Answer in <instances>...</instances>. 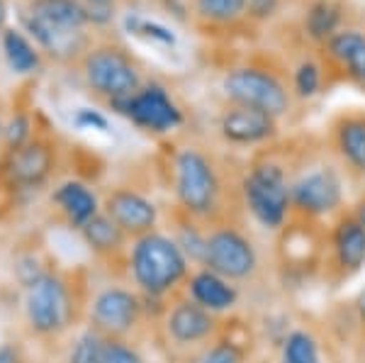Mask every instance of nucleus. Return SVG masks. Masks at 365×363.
Returning <instances> with one entry per match:
<instances>
[{"mask_svg":"<svg viewBox=\"0 0 365 363\" xmlns=\"http://www.w3.org/2000/svg\"><path fill=\"white\" fill-rule=\"evenodd\" d=\"M127 266L134 288L149 300H163L175 292L187 280L192 268L175 239L158 230L132 239Z\"/></svg>","mask_w":365,"mask_h":363,"instance_id":"obj_1","label":"nucleus"},{"mask_svg":"<svg viewBox=\"0 0 365 363\" xmlns=\"http://www.w3.org/2000/svg\"><path fill=\"white\" fill-rule=\"evenodd\" d=\"M292 168L275 156H258L239 183V200L263 232L278 234L292 220Z\"/></svg>","mask_w":365,"mask_h":363,"instance_id":"obj_2","label":"nucleus"},{"mask_svg":"<svg viewBox=\"0 0 365 363\" xmlns=\"http://www.w3.org/2000/svg\"><path fill=\"white\" fill-rule=\"evenodd\" d=\"M173 193L182 215L195 222L220 225L225 180L215 161L197 146H185L173 159Z\"/></svg>","mask_w":365,"mask_h":363,"instance_id":"obj_3","label":"nucleus"},{"mask_svg":"<svg viewBox=\"0 0 365 363\" xmlns=\"http://www.w3.org/2000/svg\"><path fill=\"white\" fill-rule=\"evenodd\" d=\"M292 218L327 227L346 208V173L339 163L309 161L292 171Z\"/></svg>","mask_w":365,"mask_h":363,"instance_id":"obj_4","label":"nucleus"},{"mask_svg":"<svg viewBox=\"0 0 365 363\" xmlns=\"http://www.w3.org/2000/svg\"><path fill=\"white\" fill-rule=\"evenodd\" d=\"M232 283H251L263 271V256L256 239L234 222H220L207 230L205 266Z\"/></svg>","mask_w":365,"mask_h":363,"instance_id":"obj_5","label":"nucleus"},{"mask_svg":"<svg viewBox=\"0 0 365 363\" xmlns=\"http://www.w3.org/2000/svg\"><path fill=\"white\" fill-rule=\"evenodd\" d=\"M365 268V227L353 218L351 210H344L334 218L324 232V261L322 278L329 285L349 283Z\"/></svg>","mask_w":365,"mask_h":363,"instance_id":"obj_6","label":"nucleus"},{"mask_svg":"<svg viewBox=\"0 0 365 363\" xmlns=\"http://www.w3.org/2000/svg\"><path fill=\"white\" fill-rule=\"evenodd\" d=\"M222 93L232 105L256 108L273 117H285L292 108V91L280 76L261 66H237L222 78Z\"/></svg>","mask_w":365,"mask_h":363,"instance_id":"obj_7","label":"nucleus"},{"mask_svg":"<svg viewBox=\"0 0 365 363\" xmlns=\"http://www.w3.org/2000/svg\"><path fill=\"white\" fill-rule=\"evenodd\" d=\"M25 312L29 329L39 337L58 334L68 327L73 317L68 283L56 273H42L34 283L27 285Z\"/></svg>","mask_w":365,"mask_h":363,"instance_id":"obj_8","label":"nucleus"},{"mask_svg":"<svg viewBox=\"0 0 365 363\" xmlns=\"http://www.w3.org/2000/svg\"><path fill=\"white\" fill-rule=\"evenodd\" d=\"M83 76L86 83L108 98L110 103L129 98L141 88L139 68L134 66L132 56L125 54L120 46H98L88 49L83 58Z\"/></svg>","mask_w":365,"mask_h":363,"instance_id":"obj_9","label":"nucleus"},{"mask_svg":"<svg viewBox=\"0 0 365 363\" xmlns=\"http://www.w3.org/2000/svg\"><path fill=\"white\" fill-rule=\"evenodd\" d=\"M324 232L327 227L292 218L275 234V261L278 268L292 278H304L312 271L322 273Z\"/></svg>","mask_w":365,"mask_h":363,"instance_id":"obj_10","label":"nucleus"},{"mask_svg":"<svg viewBox=\"0 0 365 363\" xmlns=\"http://www.w3.org/2000/svg\"><path fill=\"white\" fill-rule=\"evenodd\" d=\"M141 315V295L122 285H108L91 302V327L108 339H127L139 327Z\"/></svg>","mask_w":365,"mask_h":363,"instance_id":"obj_11","label":"nucleus"},{"mask_svg":"<svg viewBox=\"0 0 365 363\" xmlns=\"http://www.w3.org/2000/svg\"><path fill=\"white\" fill-rule=\"evenodd\" d=\"M110 105H113L117 113L125 115L132 125H137L139 130L151 134H168L175 127H180L182 122L180 108L168 96L166 88L156 83L139 88L134 96L122 98V101H115Z\"/></svg>","mask_w":365,"mask_h":363,"instance_id":"obj_12","label":"nucleus"},{"mask_svg":"<svg viewBox=\"0 0 365 363\" xmlns=\"http://www.w3.org/2000/svg\"><path fill=\"white\" fill-rule=\"evenodd\" d=\"M163 332L170 347L175 349H190L197 351L205 349L207 344L222 332V322L217 315L207 312L205 307L195 305L190 297L175 300L166 310L163 317Z\"/></svg>","mask_w":365,"mask_h":363,"instance_id":"obj_13","label":"nucleus"},{"mask_svg":"<svg viewBox=\"0 0 365 363\" xmlns=\"http://www.w3.org/2000/svg\"><path fill=\"white\" fill-rule=\"evenodd\" d=\"M217 130H220V137L225 139L229 146L253 149V146L275 142L280 132V125H278V117L263 113V110L229 103L225 113L220 115Z\"/></svg>","mask_w":365,"mask_h":363,"instance_id":"obj_14","label":"nucleus"},{"mask_svg":"<svg viewBox=\"0 0 365 363\" xmlns=\"http://www.w3.org/2000/svg\"><path fill=\"white\" fill-rule=\"evenodd\" d=\"M103 213L127 234L129 239H139L149 232H156L158 208L154 200L141 195L134 188H115L105 195Z\"/></svg>","mask_w":365,"mask_h":363,"instance_id":"obj_15","label":"nucleus"},{"mask_svg":"<svg viewBox=\"0 0 365 363\" xmlns=\"http://www.w3.org/2000/svg\"><path fill=\"white\" fill-rule=\"evenodd\" d=\"M329 144L346 175L365 178V113H344L331 122Z\"/></svg>","mask_w":365,"mask_h":363,"instance_id":"obj_16","label":"nucleus"},{"mask_svg":"<svg viewBox=\"0 0 365 363\" xmlns=\"http://www.w3.org/2000/svg\"><path fill=\"white\" fill-rule=\"evenodd\" d=\"M185 290L195 305L205 307L212 315H227L234 312L241 300V290L237 283L227 280L220 273L210 271V268H195L185 280Z\"/></svg>","mask_w":365,"mask_h":363,"instance_id":"obj_17","label":"nucleus"},{"mask_svg":"<svg viewBox=\"0 0 365 363\" xmlns=\"http://www.w3.org/2000/svg\"><path fill=\"white\" fill-rule=\"evenodd\" d=\"M54 166V154L49 144L44 142H27L20 149L10 151L8 159V175L15 185L20 188H37L42 185L51 173Z\"/></svg>","mask_w":365,"mask_h":363,"instance_id":"obj_18","label":"nucleus"},{"mask_svg":"<svg viewBox=\"0 0 365 363\" xmlns=\"http://www.w3.org/2000/svg\"><path fill=\"white\" fill-rule=\"evenodd\" d=\"M25 25L46 54L58 58V61H71V58L88 51L86 49L88 37L83 29L58 27L46 20H39V17H34V15H25Z\"/></svg>","mask_w":365,"mask_h":363,"instance_id":"obj_19","label":"nucleus"},{"mask_svg":"<svg viewBox=\"0 0 365 363\" xmlns=\"http://www.w3.org/2000/svg\"><path fill=\"white\" fill-rule=\"evenodd\" d=\"M327 49L353 83L365 86V34L361 29H339Z\"/></svg>","mask_w":365,"mask_h":363,"instance_id":"obj_20","label":"nucleus"},{"mask_svg":"<svg viewBox=\"0 0 365 363\" xmlns=\"http://www.w3.org/2000/svg\"><path fill=\"white\" fill-rule=\"evenodd\" d=\"M54 203L63 213V218L68 220V225L76 227V230H81L96 215L103 213L96 193L88 188L86 183H78V180H68V183L58 185L54 193Z\"/></svg>","mask_w":365,"mask_h":363,"instance_id":"obj_21","label":"nucleus"},{"mask_svg":"<svg viewBox=\"0 0 365 363\" xmlns=\"http://www.w3.org/2000/svg\"><path fill=\"white\" fill-rule=\"evenodd\" d=\"M81 237H83L86 247L93 251L96 256L103 259H115V256L125 254L129 237L105 213L96 215L88 225L81 227Z\"/></svg>","mask_w":365,"mask_h":363,"instance_id":"obj_22","label":"nucleus"},{"mask_svg":"<svg viewBox=\"0 0 365 363\" xmlns=\"http://www.w3.org/2000/svg\"><path fill=\"white\" fill-rule=\"evenodd\" d=\"M278 363H327L322 339L309 327H292L278 344Z\"/></svg>","mask_w":365,"mask_h":363,"instance_id":"obj_23","label":"nucleus"},{"mask_svg":"<svg viewBox=\"0 0 365 363\" xmlns=\"http://www.w3.org/2000/svg\"><path fill=\"white\" fill-rule=\"evenodd\" d=\"M27 15H34L39 20L68 29H83L91 22L88 5L81 3V0H32Z\"/></svg>","mask_w":365,"mask_h":363,"instance_id":"obj_24","label":"nucleus"},{"mask_svg":"<svg viewBox=\"0 0 365 363\" xmlns=\"http://www.w3.org/2000/svg\"><path fill=\"white\" fill-rule=\"evenodd\" d=\"M341 25V5L336 0H314L304 17V29L314 42L327 44Z\"/></svg>","mask_w":365,"mask_h":363,"instance_id":"obj_25","label":"nucleus"},{"mask_svg":"<svg viewBox=\"0 0 365 363\" xmlns=\"http://www.w3.org/2000/svg\"><path fill=\"white\" fill-rule=\"evenodd\" d=\"M249 342L237 337L217 334L205 349L190 356V363H249Z\"/></svg>","mask_w":365,"mask_h":363,"instance_id":"obj_26","label":"nucleus"},{"mask_svg":"<svg viewBox=\"0 0 365 363\" xmlns=\"http://www.w3.org/2000/svg\"><path fill=\"white\" fill-rule=\"evenodd\" d=\"M3 51L5 58H8V66L15 73H32L39 68V51L17 29H5L3 32Z\"/></svg>","mask_w":365,"mask_h":363,"instance_id":"obj_27","label":"nucleus"},{"mask_svg":"<svg viewBox=\"0 0 365 363\" xmlns=\"http://www.w3.org/2000/svg\"><path fill=\"white\" fill-rule=\"evenodd\" d=\"M175 239V244L180 247V251L185 254V259L190 261V266L202 268L205 266V254H207V232L197 225L195 220L185 218V222H180L175 234H170Z\"/></svg>","mask_w":365,"mask_h":363,"instance_id":"obj_28","label":"nucleus"},{"mask_svg":"<svg viewBox=\"0 0 365 363\" xmlns=\"http://www.w3.org/2000/svg\"><path fill=\"white\" fill-rule=\"evenodd\" d=\"M105 344L108 337H103L98 329H86L76 339V344L68 351V363H103L105 361Z\"/></svg>","mask_w":365,"mask_h":363,"instance_id":"obj_29","label":"nucleus"},{"mask_svg":"<svg viewBox=\"0 0 365 363\" xmlns=\"http://www.w3.org/2000/svg\"><path fill=\"white\" fill-rule=\"evenodd\" d=\"M246 3L249 0H195L200 17L217 25H229L237 22L246 13Z\"/></svg>","mask_w":365,"mask_h":363,"instance_id":"obj_30","label":"nucleus"},{"mask_svg":"<svg viewBox=\"0 0 365 363\" xmlns=\"http://www.w3.org/2000/svg\"><path fill=\"white\" fill-rule=\"evenodd\" d=\"M322 88V68L314 61H302L292 76V93L302 101H309Z\"/></svg>","mask_w":365,"mask_h":363,"instance_id":"obj_31","label":"nucleus"},{"mask_svg":"<svg viewBox=\"0 0 365 363\" xmlns=\"http://www.w3.org/2000/svg\"><path fill=\"white\" fill-rule=\"evenodd\" d=\"M103 363H146L137 347L127 342V339H108L105 344V361Z\"/></svg>","mask_w":365,"mask_h":363,"instance_id":"obj_32","label":"nucleus"},{"mask_svg":"<svg viewBox=\"0 0 365 363\" xmlns=\"http://www.w3.org/2000/svg\"><path fill=\"white\" fill-rule=\"evenodd\" d=\"M129 29L139 37H146V39H154V42H163L168 46L175 44V37L170 29H166L163 25H156V22H149V20H139V17H129Z\"/></svg>","mask_w":365,"mask_h":363,"instance_id":"obj_33","label":"nucleus"},{"mask_svg":"<svg viewBox=\"0 0 365 363\" xmlns=\"http://www.w3.org/2000/svg\"><path fill=\"white\" fill-rule=\"evenodd\" d=\"M3 134H5V144H8L10 151L20 149V146H25L29 142V120L25 115H17L3 130Z\"/></svg>","mask_w":365,"mask_h":363,"instance_id":"obj_34","label":"nucleus"},{"mask_svg":"<svg viewBox=\"0 0 365 363\" xmlns=\"http://www.w3.org/2000/svg\"><path fill=\"white\" fill-rule=\"evenodd\" d=\"M76 125L81 130H100V132H108V117L100 115L98 110H91V108H81L76 113Z\"/></svg>","mask_w":365,"mask_h":363,"instance_id":"obj_35","label":"nucleus"},{"mask_svg":"<svg viewBox=\"0 0 365 363\" xmlns=\"http://www.w3.org/2000/svg\"><path fill=\"white\" fill-rule=\"evenodd\" d=\"M278 5H280V0H249L246 10H249V15L256 17V20H268L270 15H275Z\"/></svg>","mask_w":365,"mask_h":363,"instance_id":"obj_36","label":"nucleus"},{"mask_svg":"<svg viewBox=\"0 0 365 363\" xmlns=\"http://www.w3.org/2000/svg\"><path fill=\"white\" fill-rule=\"evenodd\" d=\"M351 315H353V319H356V324H361L365 329V285L351 300Z\"/></svg>","mask_w":365,"mask_h":363,"instance_id":"obj_37","label":"nucleus"},{"mask_svg":"<svg viewBox=\"0 0 365 363\" xmlns=\"http://www.w3.org/2000/svg\"><path fill=\"white\" fill-rule=\"evenodd\" d=\"M349 210L353 213V218H356V220L365 227V190L356 198V200H353V205H351Z\"/></svg>","mask_w":365,"mask_h":363,"instance_id":"obj_38","label":"nucleus"},{"mask_svg":"<svg viewBox=\"0 0 365 363\" xmlns=\"http://www.w3.org/2000/svg\"><path fill=\"white\" fill-rule=\"evenodd\" d=\"M0 363H17V351L13 347H0Z\"/></svg>","mask_w":365,"mask_h":363,"instance_id":"obj_39","label":"nucleus"},{"mask_svg":"<svg viewBox=\"0 0 365 363\" xmlns=\"http://www.w3.org/2000/svg\"><path fill=\"white\" fill-rule=\"evenodd\" d=\"M5 22H8V5L5 0H0V34L5 32Z\"/></svg>","mask_w":365,"mask_h":363,"instance_id":"obj_40","label":"nucleus"},{"mask_svg":"<svg viewBox=\"0 0 365 363\" xmlns=\"http://www.w3.org/2000/svg\"><path fill=\"white\" fill-rule=\"evenodd\" d=\"M81 3H86V5H113L115 0H81Z\"/></svg>","mask_w":365,"mask_h":363,"instance_id":"obj_41","label":"nucleus"},{"mask_svg":"<svg viewBox=\"0 0 365 363\" xmlns=\"http://www.w3.org/2000/svg\"><path fill=\"white\" fill-rule=\"evenodd\" d=\"M0 130H3V127H0Z\"/></svg>","mask_w":365,"mask_h":363,"instance_id":"obj_42","label":"nucleus"}]
</instances>
